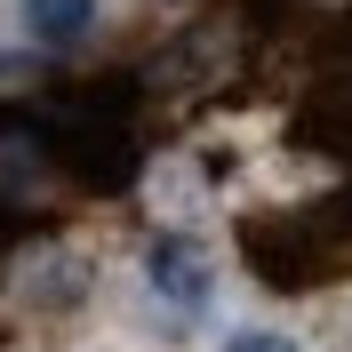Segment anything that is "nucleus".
Segmentation results:
<instances>
[{
    "label": "nucleus",
    "instance_id": "1",
    "mask_svg": "<svg viewBox=\"0 0 352 352\" xmlns=\"http://www.w3.org/2000/svg\"><path fill=\"white\" fill-rule=\"evenodd\" d=\"M144 272H153V288L168 296V305H184V312H200L208 288H217V280H208V256H200L184 232H160V241L144 248Z\"/></svg>",
    "mask_w": 352,
    "mask_h": 352
},
{
    "label": "nucleus",
    "instance_id": "2",
    "mask_svg": "<svg viewBox=\"0 0 352 352\" xmlns=\"http://www.w3.org/2000/svg\"><path fill=\"white\" fill-rule=\"evenodd\" d=\"M24 32L41 48H80L96 32V0H24Z\"/></svg>",
    "mask_w": 352,
    "mask_h": 352
},
{
    "label": "nucleus",
    "instance_id": "3",
    "mask_svg": "<svg viewBox=\"0 0 352 352\" xmlns=\"http://www.w3.org/2000/svg\"><path fill=\"white\" fill-rule=\"evenodd\" d=\"M224 352H296V344L272 336V329H241V336H224Z\"/></svg>",
    "mask_w": 352,
    "mask_h": 352
},
{
    "label": "nucleus",
    "instance_id": "4",
    "mask_svg": "<svg viewBox=\"0 0 352 352\" xmlns=\"http://www.w3.org/2000/svg\"><path fill=\"white\" fill-rule=\"evenodd\" d=\"M0 80H24V65H16V56H0Z\"/></svg>",
    "mask_w": 352,
    "mask_h": 352
}]
</instances>
